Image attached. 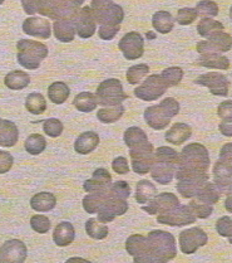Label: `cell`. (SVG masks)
Here are the masks:
<instances>
[{"mask_svg":"<svg viewBox=\"0 0 232 263\" xmlns=\"http://www.w3.org/2000/svg\"><path fill=\"white\" fill-rule=\"evenodd\" d=\"M148 263H164L172 261L177 254L176 239L164 231H152L148 233Z\"/></svg>","mask_w":232,"mask_h":263,"instance_id":"cell-1","label":"cell"},{"mask_svg":"<svg viewBox=\"0 0 232 263\" xmlns=\"http://www.w3.org/2000/svg\"><path fill=\"white\" fill-rule=\"evenodd\" d=\"M180 112V103L173 97H167L156 106H150L144 111V120L153 130H163L171 122L172 117Z\"/></svg>","mask_w":232,"mask_h":263,"instance_id":"cell-2","label":"cell"},{"mask_svg":"<svg viewBox=\"0 0 232 263\" xmlns=\"http://www.w3.org/2000/svg\"><path fill=\"white\" fill-rule=\"evenodd\" d=\"M18 48V63L27 69H37L40 62L48 55L46 44L32 39H20L16 44Z\"/></svg>","mask_w":232,"mask_h":263,"instance_id":"cell-3","label":"cell"},{"mask_svg":"<svg viewBox=\"0 0 232 263\" xmlns=\"http://www.w3.org/2000/svg\"><path fill=\"white\" fill-rule=\"evenodd\" d=\"M208 166V150L203 145L197 144V142L184 146L181 151V155H178L177 167L197 170V172H207Z\"/></svg>","mask_w":232,"mask_h":263,"instance_id":"cell-4","label":"cell"},{"mask_svg":"<svg viewBox=\"0 0 232 263\" xmlns=\"http://www.w3.org/2000/svg\"><path fill=\"white\" fill-rule=\"evenodd\" d=\"M215 185L221 193H231L232 178V144L223 145L220 151V159L214 167Z\"/></svg>","mask_w":232,"mask_h":263,"instance_id":"cell-5","label":"cell"},{"mask_svg":"<svg viewBox=\"0 0 232 263\" xmlns=\"http://www.w3.org/2000/svg\"><path fill=\"white\" fill-rule=\"evenodd\" d=\"M91 9L94 13L96 23L100 25H121L124 19L123 8L110 0H92Z\"/></svg>","mask_w":232,"mask_h":263,"instance_id":"cell-6","label":"cell"},{"mask_svg":"<svg viewBox=\"0 0 232 263\" xmlns=\"http://www.w3.org/2000/svg\"><path fill=\"white\" fill-rule=\"evenodd\" d=\"M96 99L98 103L102 106H116L121 105L124 100H127V95L123 91L122 83L116 78L106 80L98 86L96 92Z\"/></svg>","mask_w":232,"mask_h":263,"instance_id":"cell-7","label":"cell"},{"mask_svg":"<svg viewBox=\"0 0 232 263\" xmlns=\"http://www.w3.org/2000/svg\"><path fill=\"white\" fill-rule=\"evenodd\" d=\"M168 87L170 86L167 85L161 74H152L135 89V96L143 101H156L167 91Z\"/></svg>","mask_w":232,"mask_h":263,"instance_id":"cell-8","label":"cell"},{"mask_svg":"<svg viewBox=\"0 0 232 263\" xmlns=\"http://www.w3.org/2000/svg\"><path fill=\"white\" fill-rule=\"evenodd\" d=\"M197 217L194 214L188 205H180L178 204L175 208L161 213L157 217V222L161 224L171 226V227H183L192 224L196 222Z\"/></svg>","mask_w":232,"mask_h":263,"instance_id":"cell-9","label":"cell"},{"mask_svg":"<svg viewBox=\"0 0 232 263\" xmlns=\"http://www.w3.org/2000/svg\"><path fill=\"white\" fill-rule=\"evenodd\" d=\"M208 237L205 231L198 227L186 229L180 233V247L184 254H192L200 247H203L207 243Z\"/></svg>","mask_w":232,"mask_h":263,"instance_id":"cell-10","label":"cell"},{"mask_svg":"<svg viewBox=\"0 0 232 263\" xmlns=\"http://www.w3.org/2000/svg\"><path fill=\"white\" fill-rule=\"evenodd\" d=\"M125 60L135 61L141 58L144 53V39L139 33L130 32L123 35L118 44Z\"/></svg>","mask_w":232,"mask_h":263,"instance_id":"cell-11","label":"cell"},{"mask_svg":"<svg viewBox=\"0 0 232 263\" xmlns=\"http://www.w3.org/2000/svg\"><path fill=\"white\" fill-rule=\"evenodd\" d=\"M128 211V203L127 199H122V198L110 197L106 199L103 205L100 206L98 213V220L102 223H110L118 215H123Z\"/></svg>","mask_w":232,"mask_h":263,"instance_id":"cell-12","label":"cell"},{"mask_svg":"<svg viewBox=\"0 0 232 263\" xmlns=\"http://www.w3.org/2000/svg\"><path fill=\"white\" fill-rule=\"evenodd\" d=\"M196 85L205 86L211 91L215 96L226 97L228 95V80L226 76L217 73V72H209V73L201 74L197 80H195Z\"/></svg>","mask_w":232,"mask_h":263,"instance_id":"cell-13","label":"cell"},{"mask_svg":"<svg viewBox=\"0 0 232 263\" xmlns=\"http://www.w3.org/2000/svg\"><path fill=\"white\" fill-rule=\"evenodd\" d=\"M27 246L19 239L7 240L0 247V263H22L27 259Z\"/></svg>","mask_w":232,"mask_h":263,"instance_id":"cell-14","label":"cell"},{"mask_svg":"<svg viewBox=\"0 0 232 263\" xmlns=\"http://www.w3.org/2000/svg\"><path fill=\"white\" fill-rule=\"evenodd\" d=\"M178 204H180V200L173 193H162L159 195H155L148 201L147 205L142 206V209L148 214L155 215L164 213V212L177 206Z\"/></svg>","mask_w":232,"mask_h":263,"instance_id":"cell-15","label":"cell"},{"mask_svg":"<svg viewBox=\"0 0 232 263\" xmlns=\"http://www.w3.org/2000/svg\"><path fill=\"white\" fill-rule=\"evenodd\" d=\"M74 24L75 32H77V34L80 38H91L96 33L97 23L96 18H94V13L91 9V7H85L82 9H79Z\"/></svg>","mask_w":232,"mask_h":263,"instance_id":"cell-16","label":"cell"},{"mask_svg":"<svg viewBox=\"0 0 232 263\" xmlns=\"http://www.w3.org/2000/svg\"><path fill=\"white\" fill-rule=\"evenodd\" d=\"M125 250L133 257L135 262L148 263V243L146 237L133 234L125 242Z\"/></svg>","mask_w":232,"mask_h":263,"instance_id":"cell-17","label":"cell"},{"mask_svg":"<svg viewBox=\"0 0 232 263\" xmlns=\"http://www.w3.org/2000/svg\"><path fill=\"white\" fill-rule=\"evenodd\" d=\"M176 170H177V164L153 159V164L151 166L150 172L153 180H156L159 184H163V185H167L175 178Z\"/></svg>","mask_w":232,"mask_h":263,"instance_id":"cell-18","label":"cell"},{"mask_svg":"<svg viewBox=\"0 0 232 263\" xmlns=\"http://www.w3.org/2000/svg\"><path fill=\"white\" fill-rule=\"evenodd\" d=\"M23 30L25 34L41 39H48L52 34L49 22L43 18H38V16H30V18L25 19Z\"/></svg>","mask_w":232,"mask_h":263,"instance_id":"cell-19","label":"cell"},{"mask_svg":"<svg viewBox=\"0 0 232 263\" xmlns=\"http://www.w3.org/2000/svg\"><path fill=\"white\" fill-rule=\"evenodd\" d=\"M112 183V176L110 173L103 167H99L93 173V176L83 184V188L87 193L99 192V190L107 189Z\"/></svg>","mask_w":232,"mask_h":263,"instance_id":"cell-20","label":"cell"},{"mask_svg":"<svg viewBox=\"0 0 232 263\" xmlns=\"http://www.w3.org/2000/svg\"><path fill=\"white\" fill-rule=\"evenodd\" d=\"M19 139L16 125L9 120L0 119V146L12 147Z\"/></svg>","mask_w":232,"mask_h":263,"instance_id":"cell-21","label":"cell"},{"mask_svg":"<svg viewBox=\"0 0 232 263\" xmlns=\"http://www.w3.org/2000/svg\"><path fill=\"white\" fill-rule=\"evenodd\" d=\"M75 238L74 227L69 222H61L55 227L53 233V240L58 247H66L73 242Z\"/></svg>","mask_w":232,"mask_h":263,"instance_id":"cell-22","label":"cell"},{"mask_svg":"<svg viewBox=\"0 0 232 263\" xmlns=\"http://www.w3.org/2000/svg\"><path fill=\"white\" fill-rule=\"evenodd\" d=\"M98 144H99L98 134L93 133V131H87V133H83L82 135L78 136V139L75 140L74 150L75 153L86 155V154L92 153V151L96 149Z\"/></svg>","mask_w":232,"mask_h":263,"instance_id":"cell-23","label":"cell"},{"mask_svg":"<svg viewBox=\"0 0 232 263\" xmlns=\"http://www.w3.org/2000/svg\"><path fill=\"white\" fill-rule=\"evenodd\" d=\"M55 38L63 43L72 42L75 37V24L73 21L69 19H58L53 25Z\"/></svg>","mask_w":232,"mask_h":263,"instance_id":"cell-24","label":"cell"},{"mask_svg":"<svg viewBox=\"0 0 232 263\" xmlns=\"http://www.w3.org/2000/svg\"><path fill=\"white\" fill-rule=\"evenodd\" d=\"M192 135V130L189 127V125L183 124V122H177L170 128L166 133L164 138L168 142H171L173 145H181L184 141H187Z\"/></svg>","mask_w":232,"mask_h":263,"instance_id":"cell-25","label":"cell"},{"mask_svg":"<svg viewBox=\"0 0 232 263\" xmlns=\"http://www.w3.org/2000/svg\"><path fill=\"white\" fill-rule=\"evenodd\" d=\"M108 197H110V186L104 190L91 193V194L86 195L83 199V208L89 214L97 213Z\"/></svg>","mask_w":232,"mask_h":263,"instance_id":"cell-26","label":"cell"},{"mask_svg":"<svg viewBox=\"0 0 232 263\" xmlns=\"http://www.w3.org/2000/svg\"><path fill=\"white\" fill-rule=\"evenodd\" d=\"M202 67H207V68H216V69H226L230 68V61L222 55L221 53H206V54H201L198 61L196 62Z\"/></svg>","mask_w":232,"mask_h":263,"instance_id":"cell-27","label":"cell"},{"mask_svg":"<svg viewBox=\"0 0 232 263\" xmlns=\"http://www.w3.org/2000/svg\"><path fill=\"white\" fill-rule=\"evenodd\" d=\"M55 204H57L55 195L48 192L38 193L30 199V206L35 212H49L54 208Z\"/></svg>","mask_w":232,"mask_h":263,"instance_id":"cell-28","label":"cell"},{"mask_svg":"<svg viewBox=\"0 0 232 263\" xmlns=\"http://www.w3.org/2000/svg\"><path fill=\"white\" fill-rule=\"evenodd\" d=\"M152 25L156 29V32L162 33V34H167L173 29V25H175V19L168 12H157L153 14L152 16Z\"/></svg>","mask_w":232,"mask_h":263,"instance_id":"cell-29","label":"cell"},{"mask_svg":"<svg viewBox=\"0 0 232 263\" xmlns=\"http://www.w3.org/2000/svg\"><path fill=\"white\" fill-rule=\"evenodd\" d=\"M73 105L80 112H92V111L96 110L98 101L96 99V95H93L92 92H80L79 95L75 96Z\"/></svg>","mask_w":232,"mask_h":263,"instance_id":"cell-30","label":"cell"},{"mask_svg":"<svg viewBox=\"0 0 232 263\" xmlns=\"http://www.w3.org/2000/svg\"><path fill=\"white\" fill-rule=\"evenodd\" d=\"M4 83L8 88L15 89V91H19V89H23L27 87L30 83V77L27 72L22 71H13L10 73H8L4 78Z\"/></svg>","mask_w":232,"mask_h":263,"instance_id":"cell-31","label":"cell"},{"mask_svg":"<svg viewBox=\"0 0 232 263\" xmlns=\"http://www.w3.org/2000/svg\"><path fill=\"white\" fill-rule=\"evenodd\" d=\"M71 89L64 82H54L49 86L48 97L55 105H61L68 100Z\"/></svg>","mask_w":232,"mask_h":263,"instance_id":"cell-32","label":"cell"},{"mask_svg":"<svg viewBox=\"0 0 232 263\" xmlns=\"http://www.w3.org/2000/svg\"><path fill=\"white\" fill-rule=\"evenodd\" d=\"M156 193H157V188L155 184L148 180L138 181L136 186V201L139 204H146L155 197Z\"/></svg>","mask_w":232,"mask_h":263,"instance_id":"cell-33","label":"cell"},{"mask_svg":"<svg viewBox=\"0 0 232 263\" xmlns=\"http://www.w3.org/2000/svg\"><path fill=\"white\" fill-rule=\"evenodd\" d=\"M207 39H208L207 41L208 43L211 44L212 48L216 50V52L223 53V52H228V50H231V47H232L231 35L228 34V33L223 32V30L215 33V34H212L211 37H208Z\"/></svg>","mask_w":232,"mask_h":263,"instance_id":"cell-34","label":"cell"},{"mask_svg":"<svg viewBox=\"0 0 232 263\" xmlns=\"http://www.w3.org/2000/svg\"><path fill=\"white\" fill-rule=\"evenodd\" d=\"M123 112H124V107L121 103V105L107 106V107L100 108L97 112V117L99 121L104 122V124H112V122L118 121L123 116Z\"/></svg>","mask_w":232,"mask_h":263,"instance_id":"cell-35","label":"cell"},{"mask_svg":"<svg viewBox=\"0 0 232 263\" xmlns=\"http://www.w3.org/2000/svg\"><path fill=\"white\" fill-rule=\"evenodd\" d=\"M124 139L125 145L128 146V149H132V147L139 146V145L144 144V142L148 141V138L142 128L136 127V126H132V127L127 128L124 133Z\"/></svg>","mask_w":232,"mask_h":263,"instance_id":"cell-36","label":"cell"},{"mask_svg":"<svg viewBox=\"0 0 232 263\" xmlns=\"http://www.w3.org/2000/svg\"><path fill=\"white\" fill-rule=\"evenodd\" d=\"M223 29H225V27H223V24L221 23V22L214 21V19L211 18H206V16L201 19L200 23L197 24L198 34H200L201 37H205V38L211 37L212 34H215V33L217 32H221V30Z\"/></svg>","mask_w":232,"mask_h":263,"instance_id":"cell-37","label":"cell"},{"mask_svg":"<svg viewBox=\"0 0 232 263\" xmlns=\"http://www.w3.org/2000/svg\"><path fill=\"white\" fill-rule=\"evenodd\" d=\"M25 107L30 114L40 115L47 110V102L46 97L41 93L34 92V93L28 95L27 100H25Z\"/></svg>","mask_w":232,"mask_h":263,"instance_id":"cell-38","label":"cell"},{"mask_svg":"<svg viewBox=\"0 0 232 263\" xmlns=\"http://www.w3.org/2000/svg\"><path fill=\"white\" fill-rule=\"evenodd\" d=\"M207 181L203 180H178L177 192L183 198H194L197 195L198 190L203 186V184Z\"/></svg>","mask_w":232,"mask_h":263,"instance_id":"cell-39","label":"cell"},{"mask_svg":"<svg viewBox=\"0 0 232 263\" xmlns=\"http://www.w3.org/2000/svg\"><path fill=\"white\" fill-rule=\"evenodd\" d=\"M86 232L91 238L93 239H104L108 236V227L99 223V220L91 218L86 223Z\"/></svg>","mask_w":232,"mask_h":263,"instance_id":"cell-40","label":"cell"},{"mask_svg":"<svg viewBox=\"0 0 232 263\" xmlns=\"http://www.w3.org/2000/svg\"><path fill=\"white\" fill-rule=\"evenodd\" d=\"M220 195H221V192L217 188L216 185H215L214 183H205L203 184V186L198 190L197 195H196V198H198V199L206 201V203H209L214 205L215 203H217L220 199Z\"/></svg>","mask_w":232,"mask_h":263,"instance_id":"cell-41","label":"cell"},{"mask_svg":"<svg viewBox=\"0 0 232 263\" xmlns=\"http://www.w3.org/2000/svg\"><path fill=\"white\" fill-rule=\"evenodd\" d=\"M24 146L27 153L32 154V155H39V154L43 153L47 147L46 138L39 135V134H33V135L28 136V139L25 140Z\"/></svg>","mask_w":232,"mask_h":263,"instance_id":"cell-42","label":"cell"},{"mask_svg":"<svg viewBox=\"0 0 232 263\" xmlns=\"http://www.w3.org/2000/svg\"><path fill=\"white\" fill-rule=\"evenodd\" d=\"M188 206L191 208V211L194 212L196 217L201 218V219H206V218H208L209 215L212 214V212H214V206H212V204L206 203V201L198 199V198L192 199Z\"/></svg>","mask_w":232,"mask_h":263,"instance_id":"cell-43","label":"cell"},{"mask_svg":"<svg viewBox=\"0 0 232 263\" xmlns=\"http://www.w3.org/2000/svg\"><path fill=\"white\" fill-rule=\"evenodd\" d=\"M148 72H150V67L144 63L136 64V66L130 67L127 71L128 83H130V85H137V83L141 82L142 78L146 77Z\"/></svg>","mask_w":232,"mask_h":263,"instance_id":"cell-44","label":"cell"},{"mask_svg":"<svg viewBox=\"0 0 232 263\" xmlns=\"http://www.w3.org/2000/svg\"><path fill=\"white\" fill-rule=\"evenodd\" d=\"M163 80L166 81L167 85L171 87V86H177L178 83L182 81L183 78V71L180 67H170V68H166L161 73Z\"/></svg>","mask_w":232,"mask_h":263,"instance_id":"cell-45","label":"cell"},{"mask_svg":"<svg viewBox=\"0 0 232 263\" xmlns=\"http://www.w3.org/2000/svg\"><path fill=\"white\" fill-rule=\"evenodd\" d=\"M196 12L200 15H202L203 18H208V16H216L219 14V5L216 4L212 0H202L197 4V7L195 8Z\"/></svg>","mask_w":232,"mask_h":263,"instance_id":"cell-46","label":"cell"},{"mask_svg":"<svg viewBox=\"0 0 232 263\" xmlns=\"http://www.w3.org/2000/svg\"><path fill=\"white\" fill-rule=\"evenodd\" d=\"M30 227H32L33 231H35L37 233L44 234L50 229V220L48 217H46V215H33V217L30 218Z\"/></svg>","mask_w":232,"mask_h":263,"instance_id":"cell-47","label":"cell"},{"mask_svg":"<svg viewBox=\"0 0 232 263\" xmlns=\"http://www.w3.org/2000/svg\"><path fill=\"white\" fill-rule=\"evenodd\" d=\"M43 130L50 138H58L63 133V124L58 119H48L44 121Z\"/></svg>","mask_w":232,"mask_h":263,"instance_id":"cell-48","label":"cell"},{"mask_svg":"<svg viewBox=\"0 0 232 263\" xmlns=\"http://www.w3.org/2000/svg\"><path fill=\"white\" fill-rule=\"evenodd\" d=\"M110 195H112V197L122 198V199H127L131 195L130 185H128V183H125V181L123 180L116 181V183H111Z\"/></svg>","mask_w":232,"mask_h":263,"instance_id":"cell-49","label":"cell"},{"mask_svg":"<svg viewBox=\"0 0 232 263\" xmlns=\"http://www.w3.org/2000/svg\"><path fill=\"white\" fill-rule=\"evenodd\" d=\"M197 15L198 14L195 8H182L178 10L177 15H176V22L181 25H189L196 21Z\"/></svg>","mask_w":232,"mask_h":263,"instance_id":"cell-50","label":"cell"},{"mask_svg":"<svg viewBox=\"0 0 232 263\" xmlns=\"http://www.w3.org/2000/svg\"><path fill=\"white\" fill-rule=\"evenodd\" d=\"M216 229H217V232H219L220 236L227 237L228 240L231 242L232 220L230 217H221L216 223Z\"/></svg>","mask_w":232,"mask_h":263,"instance_id":"cell-51","label":"cell"},{"mask_svg":"<svg viewBox=\"0 0 232 263\" xmlns=\"http://www.w3.org/2000/svg\"><path fill=\"white\" fill-rule=\"evenodd\" d=\"M119 28H121L119 25H100L98 35L104 41H111L119 32Z\"/></svg>","mask_w":232,"mask_h":263,"instance_id":"cell-52","label":"cell"},{"mask_svg":"<svg viewBox=\"0 0 232 263\" xmlns=\"http://www.w3.org/2000/svg\"><path fill=\"white\" fill-rule=\"evenodd\" d=\"M14 163V158L12 154L7 153V151L0 150V174L8 173L12 169Z\"/></svg>","mask_w":232,"mask_h":263,"instance_id":"cell-53","label":"cell"},{"mask_svg":"<svg viewBox=\"0 0 232 263\" xmlns=\"http://www.w3.org/2000/svg\"><path fill=\"white\" fill-rule=\"evenodd\" d=\"M217 114L222 121H232V101H225L217 108Z\"/></svg>","mask_w":232,"mask_h":263,"instance_id":"cell-54","label":"cell"},{"mask_svg":"<svg viewBox=\"0 0 232 263\" xmlns=\"http://www.w3.org/2000/svg\"><path fill=\"white\" fill-rule=\"evenodd\" d=\"M112 167H113V170L117 174L123 175L130 173V166H128L127 159L123 158V156H118V158L114 159L113 163H112Z\"/></svg>","mask_w":232,"mask_h":263,"instance_id":"cell-55","label":"cell"},{"mask_svg":"<svg viewBox=\"0 0 232 263\" xmlns=\"http://www.w3.org/2000/svg\"><path fill=\"white\" fill-rule=\"evenodd\" d=\"M24 12L29 15L37 13V0H20Z\"/></svg>","mask_w":232,"mask_h":263,"instance_id":"cell-56","label":"cell"},{"mask_svg":"<svg viewBox=\"0 0 232 263\" xmlns=\"http://www.w3.org/2000/svg\"><path fill=\"white\" fill-rule=\"evenodd\" d=\"M220 131L227 138L232 136V121H222L220 124Z\"/></svg>","mask_w":232,"mask_h":263,"instance_id":"cell-57","label":"cell"},{"mask_svg":"<svg viewBox=\"0 0 232 263\" xmlns=\"http://www.w3.org/2000/svg\"><path fill=\"white\" fill-rule=\"evenodd\" d=\"M66 2H68L69 4H72L75 8H79L80 5H83V3H85L86 0H66Z\"/></svg>","mask_w":232,"mask_h":263,"instance_id":"cell-58","label":"cell"},{"mask_svg":"<svg viewBox=\"0 0 232 263\" xmlns=\"http://www.w3.org/2000/svg\"><path fill=\"white\" fill-rule=\"evenodd\" d=\"M225 206H226V208H227L228 212L232 211V209H231V193H230V194H228L227 200L225 201Z\"/></svg>","mask_w":232,"mask_h":263,"instance_id":"cell-59","label":"cell"},{"mask_svg":"<svg viewBox=\"0 0 232 263\" xmlns=\"http://www.w3.org/2000/svg\"><path fill=\"white\" fill-rule=\"evenodd\" d=\"M3 3H4V0H0V5H2Z\"/></svg>","mask_w":232,"mask_h":263,"instance_id":"cell-60","label":"cell"},{"mask_svg":"<svg viewBox=\"0 0 232 263\" xmlns=\"http://www.w3.org/2000/svg\"><path fill=\"white\" fill-rule=\"evenodd\" d=\"M110 2H112V0H110Z\"/></svg>","mask_w":232,"mask_h":263,"instance_id":"cell-61","label":"cell"}]
</instances>
